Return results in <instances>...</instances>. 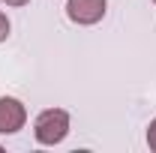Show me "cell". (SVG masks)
<instances>
[{
	"instance_id": "cell-1",
	"label": "cell",
	"mask_w": 156,
	"mask_h": 153,
	"mask_svg": "<svg viewBox=\"0 0 156 153\" xmlns=\"http://www.w3.org/2000/svg\"><path fill=\"white\" fill-rule=\"evenodd\" d=\"M69 132V114L63 108H48L36 117L33 123V135L39 144H60Z\"/></svg>"
},
{
	"instance_id": "cell-2",
	"label": "cell",
	"mask_w": 156,
	"mask_h": 153,
	"mask_svg": "<svg viewBox=\"0 0 156 153\" xmlns=\"http://www.w3.org/2000/svg\"><path fill=\"white\" fill-rule=\"evenodd\" d=\"M105 0H66V15L75 24H96L105 15Z\"/></svg>"
},
{
	"instance_id": "cell-3",
	"label": "cell",
	"mask_w": 156,
	"mask_h": 153,
	"mask_svg": "<svg viewBox=\"0 0 156 153\" xmlns=\"http://www.w3.org/2000/svg\"><path fill=\"white\" fill-rule=\"evenodd\" d=\"M27 120V111L18 99L12 96H0V135H12L18 132Z\"/></svg>"
},
{
	"instance_id": "cell-4",
	"label": "cell",
	"mask_w": 156,
	"mask_h": 153,
	"mask_svg": "<svg viewBox=\"0 0 156 153\" xmlns=\"http://www.w3.org/2000/svg\"><path fill=\"white\" fill-rule=\"evenodd\" d=\"M147 144H150V150H156V120L147 126Z\"/></svg>"
},
{
	"instance_id": "cell-5",
	"label": "cell",
	"mask_w": 156,
	"mask_h": 153,
	"mask_svg": "<svg viewBox=\"0 0 156 153\" xmlns=\"http://www.w3.org/2000/svg\"><path fill=\"white\" fill-rule=\"evenodd\" d=\"M6 36H9V21H6V15L0 12V42H3Z\"/></svg>"
},
{
	"instance_id": "cell-6",
	"label": "cell",
	"mask_w": 156,
	"mask_h": 153,
	"mask_svg": "<svg viewBox=\"0 0 156 153\" xmlns=\"http://www.w3.org/2000/svg\"><path fill=\"white\" fill-rule=\"evenodd\" d=\"M6 6H24V3H30V0H3Z\"/></svg>"
},
{
	"instance_id": "cell-7",
	"label": "cell",
	"mask_w": 156,
	"mask_h": 153,
	"mask_svg": "<svg viewBox=\"0 0 156 153\" xmlns=\"http://www.w3.org/2000/svg\"><path fill=\"white\" fill-rule=\"evenodd\" d=\"M153 6H156V0H153Z\"/></svg>"
}]
</instances>
